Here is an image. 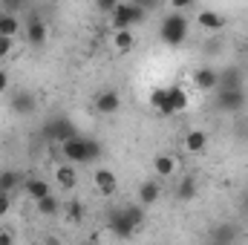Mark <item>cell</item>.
I'll use <instances>...</instances> for the list:
<instances>
[{"instance_id": "cell-1", "label": "cell", "mask_w": 248, "mask_h": 245, "mask_svg": "<svg viewBox=\"0 0 248 245\" xmlns=\"http://www.w3.org/2000/svg\"><path fill=\"white\" fill-rule=\"evenodd\" d=\"M61 156L66 162H72V165H90V162H95L101 156V141L75 133L72 138L61 141Z\"/></svg>"}, {"instance_id": "cell-2", "label": "cell", "mask_w": 248, "mask_h": 245, "mask_svg": "<svg viewBox=\"0 0 248 245\" xmlns=\"http://www.w3.org/2000/svg\"><path fill=\"white\" fill-rule=\"evenodd\" d=\"M187 32H190V20H187L182 12H173L170 9V15H165V20H162V26H159V38H162V44L165 46H182L187 41Z\"/></svg>"}, {"instance_id": "cell-3", "label": "cell", "mask_w": 248, "mask_h": 245, "mask_svg": "<svg viewBox=\"0 0 248 245\" xmlns=\"http://www.w3.org/2000/svg\"><path fill=\"white\" fill-rule=\"evenodd\" d=\"M144 15H147V9L139 6L136 0H119L113 15H110V20H113V29H133L136 23L144 20Z\"/></svg>"}, {"instance_id": "cell-4", "label": "cell", "mask_w": 248, "mask_h": 245, "mask_svg": "<svg viewBox=\"0 0 248 245\" xmlns=\"http://www.w3.org/2000/svg\"><path fill=\"white\" fill-rule=\"evenodd\" d=\"M187 107H190V95L185 92V87L182 84H170L168 92H165V101H162V107L156 113L159 116H179Z\"/></svg>"}, {"instance_id": "cell-5", "label": "cell", "mask_w": 248, "mask_h": 245, "mask_svg": "<svg viewBox=\"0 0 248 245\" xmlns=\"http://www.w3.org/2000/svg\"><path fill=\"white\" fill-rule=\"evenodd\" d=\"M248 95L243 87H217V110L222 113H240L246 107Z\"/></svg>"}, {"instance_id": "cell-6", "label": "cell", "mask_w": 248, "mask_h": 245, "mask_svg": "<svg viewBox=\"0 0 248 245\" xmlns=\"http://www.w3.org/2000/svg\"><path fill=\"white\" fill-rule=\"evenodd\" d=\"M75 133H78V127L69 122L66 116H58V119H52V122L46 124V136H49L52 141H58V144L66 141V138H72Z\"/></svg>"}, {"instance_id": "cell-7", "label": "cell", "mask_w": 248, "mask_h": 245, "mask_svg": "<svg viewBox=\"0 0 248 245\" xmlns=\"http://www.w3.org/2000/svg\"><path fill=\"white\" fill-rule=\"evenodd\" d=\"M217 84H219V69L217 66H199L196 72H193V87L199 90V92H211V90H217Z\"/></svg>"}, {"instance_id": "cell-8", "label": "cell", "mask_w": 248, "mask_h": 245, "mask_svg": "<svg viewBox=\"0 0 248 245\" xmlns=\"http://www.w3.org/2000/svg\"><path fill=\"white\" fill-rule=\"evenodd\" d=\"M93 107H95L101 116H113V113H119V110H122V95H119L116 90H101V92L95 95Z\"/></svg>"}, {"instance_id": "cell-9", "label": "cell", "mask_w": 248, "mask_h": 245, "mask_svg": "<svg viewBox=\"0 0 248 245\" xmlns=\"http://www.w3.org/2000/svg\"><path fill=\"white\" fill-rule=\"evenodd\" d=\"M107 225H110V231L116 234V237H122V240H130L139 228L127 219V214H124V208H119V211H113L110 214V219H107Z\"/></svg>"}, {"instance_id": "cell-10", "label": "cell", "mask_w": 248, "mask_h": 245, "mask_svg": "<svg viewBox=\"0 0 248 245\" xmlns=\"http://www.w3.org/2000/svg\"><path fill=\"white\" fill-rule=\"evenodd\" d=\"M93 184H95V190H98L101 196H113V193L119 190V179H116V173H113L110 168H98V170L93 173Z\"/></svg>"}, {"instance_id": "cell-11", "label": "cell", "mask_w": 248, "mask_h": 245, "mask_svg": "<svg viewBox=\"0 0 248 245\" xmlns=\"http://www.w3.org/2000/svg\"><path fill=\"white\" fill-rule=\"evenodd\" d=\"M46 38H49L46 23H44L38 15H32V17H29V23H26V41H29L32 46H44V44H46Z\"/></svg>"}, {"instance_id": "cell-12", "label": "cell", "mask_w": 248, "mask_h": 245, "mask_svg": "<svg viewBox=\"0 0 248 245\" xmlns=\"http://www.w3.org/2000/svg\"><path fill=\"white\" fill-rule=\"evenodd\" d=\"M35 95L29 92V90H17L15 95H12V101H9V107H12V113H17V116H29L32 110H35Z\"/></svg>"}, {"instance_id": "cell-13", "label": "cell", "mask_w": 248, "mask_h": 245, "mask_svg": "<svg viewBox=\"0 0 248 245\" xmlns=\"http://www.w3.org/2000/svg\"><path fill=\"white\" fill-rule=\"evenodd\" d=\"M136 199L144 205V208H150V205H156L159 199H162V187L156 179H144V182L139 184V193H136Z\"/></svg>"}, {"instance_id": "cell-14", "label": "cell", "mask_w": 248, "mask_h": 245, "mask_svg": "<svg viewBox=\"0 0 248 245\" xmlns=\"http://www.w3.org/2000/svg\"><path fill=\"white\" fill-rule=\"evenodd\" d=\"M55 182H58L61 190H75V187H78V170H75L72 162H66V165H58V168H55Z\"/></svg>"}, {"instance_id": "cell-15", "label": "cell", "mask_w": 248, "mask_h": 245, "mask_svg": "<svg viewBox=\"0 0 248 245\" xmlns=\"http://www.w3.org/2000/svg\"><path fill=\"white\" fill-rule=\"evenodd\" d=\"M196 23H199V29H205V32H219V29L225 26V17L217 15L214 9H202V12L196 15Z\"/></svg>"}, {"instance_id": "cell-16", "label": "cell", "mask_w": 248, "mask_h": 245, "mask_svg": "<svg viewBox=\"0 0 248 245\" xmlns=\"http://www.w3.org/2000/svg\"><path fill=\"white\" fill-rule=\"evenodd\" d=\"M153 173L162 176V179H170L176 173V159L170 153H156L153 156Z\"/></svg>"}, {"instance_id": "cell-17", "label": "cell", "mask_w": 248, "mask_h": 245, "mask_svg": "<svg viewBox=\"0 0 248 245\" xmlns=\"http://www.w3.org/2000/svg\"><path fill=\"white\" fill-rule=\"evenodd\" d=\"M113 46H116V52H133V46H136V35H133V29H116V35H113Z\"/></svg>"}, {"instance_id": "cell-18", "label": "cell", "mask_w": 248, "mask_h": 245, "mask_svg": "<svg viewBox=\"0 0 248 245\" xmlns=\"http://www.w3.org/2000/svg\"><path fill=\"white\" fill-rule=\"evenodd\" d=\"M208 147V133L205 130H190L185 136V150L187 153H205Z\"/></svg>"}, {"instance_id": "cell-19", "label": "cell", "mask_w": 248, "mask_h": 245, "mask_svg": "<svg viewBox=\"0 0 248 245\" xmlns=\"http://www.w3.org/2000/svg\"><path fill=\"white\" fill-rule=\"evenodd\" d=\"M26 193H29V199H44V196H49L52 193V187H49V182L46 179H38V176H29L26 179Z\"/></svg>"}, {"instance_id": "cell-20", "label": "cell", "mask_w": 248, "mask_h": 245, "mask_svg": "<svg viewBox=\"0 0 248 245\" xmlns=\"http://www.w3.org/2000/svg\"><path fill=\"white\" fill-rule=\"evenodd\" d=\"M63 214H66V222H72V225H81V222H84V216H87V208H84V202H78V199H69V202L63 205Z\"/></svg>"}, {"instance_id": "cell-21", "label": "cell", "mask_w": 248, "mask_h": 245, "mask_svg": "<svg viewBox=\"0 0 248 245\" xmlns=\"http://www.w3.org/2000/svg\"><path fill=\"white\" fill-rule=\"evenodd\" d=\"M217 87H243V72L240 66H225L219 69V84Z\"/></svg>"}, {"instance_id": "cell-22", "label": "cell", "mask_w": 248, "mask_h": 245, "mask_svg": "<svg viewBox=\"0 0 248 245\" xmlns=\"http://www.w3.org/2000/svg\"><path fill=\"white\" fill-rule=\"evenodd\" d=\"M176 199H179V202L196 199V179H193V176H182V179H179V184H176Z\"/></svg>"}, {"instance_id": "cell-23", "label": "cell", "mask_w": 248, "mask_h": 245, "mask_svg": "<svg viewBox=\"0 0 248 245\" xmlns=\"http://www.w3.org/2000/svg\"><path fill=\"white\" fill-rule=\"evenodd\" d=\"M35 205H38V214H41V216H58V214H61V199H55L52 193L44 196V199H38Z\"/></svg>"}, {"instance_id": "cell-24", "label": "cell", "mask_w": 248, "mask_h": 245, "mask_svg": "<svg viewBox=\"0 0 248 245\" xmlns=\"http://www.w3.org/2000/svg\"><path fill=\"white\" fill-rule=\"evenodd\" d=\"M20 32V20H17V15H12V12H3L0 15V35H6V38H15Z\"/></svg>"}, {"instance_id": "cell-25", "label": "cell", "mask_w": 248, "mask_h": 245, "mask_svg": "<svg viewBox=\"0 0 248 245\" xmlns=\"http://www.w3.org/2000/svg\"><path fill=\"white\" fill-rule=\"evenodd\" d=\"M124 214H127V219H130L136 228H141V225H144V205H141V202L124 205Z\"/></svg>"}, {"instance_id": "cell-26", "label": "cell", "mask_w": 248, "mask_h": 245, "mask_svg": "<svg viewBox=\"0 0 248 245\" xmlns=\"http://www.w3.org/2000/svg\"><path fill=\"white\" fill-rule=\"evenodd\" d=\"M17 184H20V173L17 170H3L0 173V190H9L12 193Z\"/></svg>"}, {"instance_id": "cell-27", "label": "cell", "mask_w": 248, "mask_h": 245, "mask_svg": "<svg viewBox=\"0 0 248 245\" xmlns=\"http://www.w3.org/2000/svg\"><path fill=\"white\" fill-rule=\"evenodd\" d=\"M211 237H214L217 243H234V240L240 237V231H237V228H231V225H222V228H219V231H214Z\"/></svg>"}, {"instance_id": "cell-28", "label": "cell", "mask_w": 248, "mask_h": 245, "mask_svg": "<svg viewBox=\"0 0 248 245\" xmlns=\"http://www.w3.org/2000/svg\"><path fill=\"white\" fill-rule=\"evenodd\" d=\"M165 92H168V87H153V90H150V95H147V107L159 110V107H162V101H165Z\"/></svg>"}, {"instance_id": "cell-29", "label": "cell", "mask_w": 248, "mask_h": 245, "mask_svg": "<svg viewBox=\"0 0 248 245\" xmlns=\"http://www.w3.org/2000/svg\"><path fill=\"white\" fill-rule=\"evenodd\" d=\"M12 208V193L9 190H0V216H6Z\"/></svg>"}, {"instance_id": "cell-30", "label": "cell", "mask_w": 248, "mask_h": 245, "mask_svg": "<svg viewBox=\"0 0 248 245\" xmlns=\"http://www.w3.org/2000/svg\"><path fill=\"white\" fill-rule=\"evenodd\" d=\"M0 3H3V9H6V12L17 15V12L23 9V3H26V0H0Z\"/></svg>"}, {"instance_id": "cell-31", "label": "cell", "mask_w": 248, "mask_h": 245, "mask_svg": "<svg viewBox=\"0 0 248 245\" xmlns=\"http://www.w3.org/2000/svg\"><path fill=\"white\" fill-rule=\"evenodd\" d=\"M12 52V38H6V35H0V61L6 58Z\"/></svg>"}, {"instance_id": "cell-32", "label": "cell", "mask_w": 248, "mask_h": 245, "mask_svg": "<svg viewBox=\"0 0 248 245\" xmlns=\"http://www.w3.org/2000/svg\"><path fill=\"white\" fill-rule=\"evenodd\" d=\"M116 3H119V0H98V9H101V15H113Z\"/></svg>"}, {"instance_id": "cell-33", "label": "cell", "mask_w": 248, "mask_h": 245, "mask_svg": "<svg viewBox=\"0 0 248 245\" xmlns=\"http://www.w3.org/2000/svg\"><path fill=\"white\" fill-rule=\"evenodd\" d=\"M190 6H193V0H170V9H173V12H185Z\"/></svg>"}, {"instance_id": "cell-34", "label": "cell", "mask_w": 248, "mask_h": 245, "mask_svg": "<svg viewBox=\"0 0 248 245\" xmlns=\"http://www.w3.org/2000/svg\"><path fill=\"white\" fill-rule=\"evenodd\" d=\"M6 90H9V72L0 69V92H6Z\"/></svg>"}, {"instance_id": "cell-35", "label": "cell", "mask_w": 248, "mask_h": 245, "mask_svg": "<svg viewBox=\"0 0 248 245\" xmlns=\"http://www.w3.org/2000/svg\"><path fill=\"white\" fill-rule=\"evenodd\" d=\"M12 240H15V234H12V231H0V245H9Z\"/></svg>"}]
</instances>
